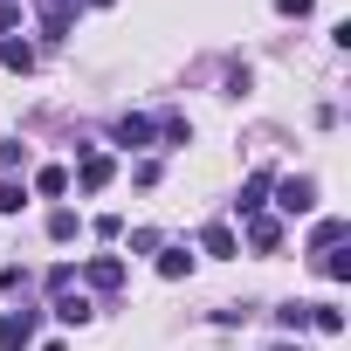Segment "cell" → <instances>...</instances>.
<instances>
[{
    "instance_id": "cell-21",
    "label": "cell",
    "mask_w": 351,
    "mask_h": 351,
    "mask_svg": "<svg viewBox=\"0 0 351 351\" xmlns=\"http://www.w3.org/2000/svg\"><path fill=\"white\" fill-rule=\"evenodd\" d=\"M14 21H21V8H14V0H0V35H14Z\"/></svg>"
},
{
    "instance_id": "cell-9",
    "label": "cell",
    "mask_w": 351,
    "mask_h": 351,
    "mask_svg": "<svg viewBox=\"0 0 351 351\" xmlns=\"http://www.w3.org/2000/svg\"><path fill=\"white\" fill-rule=\"evenodd\" d=\"M0 69L28 76V69H35V42H21V35H0Z\"/></svg>"
},
{
    "instance_id": "cell-22",
    "label": "cell",
    "mask_w": 351,
    "mask_h": 351,
    "mask_svg": "<svg viewBox=\"0 0 351 351\" xmlns=\"http://www.w3.org/2000/svg\"><path fill=\"white\" fill-rule=\"evenodd\" d=\"M317 0H276V14H310Z\"/></svg>"
},
{
    "instance_id": "cell-8",
    "label": "cell",
    "mask_w": 351,
    "mask_h": 351,
    "mask_svg": "<svg viewBox=\"0 0 351 351\" xmlns=\"http://www.w3.org/2000/svg\"><path fill=\"white\" fill-rule=\"evenodd\" d=\"M344 241H351V221H344V214H324V221L310 228V248H317V255H324V248H344Z\"/></svg>"
},
{
    "instance_id": "cell-16",
    "label": "cell",
    "mask_w": 351,
    "mask_h": 351,
    "mask_svg": "<svg viewBox=\"0 0 351 351\" xmlns=\"http://www.w3.org/2000/svg\"><path fill=\"white\" fill-rule=\"evenodd\" d=\"M317 269H324L330 282H351V255H344V248H324V262H317Z\"/></svg>"
},
{
    "instance_id": "cell-15",
    "label": "cell",
    "mask_w": 351,
    "mask_h": 351,
    "mask_svg": "<svg viewBox=\"0 0 351 351\" xmlns=\"http://www.w3.org/2000/svg\"><path fill=\"white\" fill-rule=\"evenodd\" d=\"M35 193H49V200L69 193V165H42V172H35Z\"/></svg>"
},
{
    "instance_id": "cell-12",
    "label": "cell",
    "mask_w": 351,
    "mask_h": 351,
    "mask_svg": "<svg viewBox=\"0 0 351 351\" xmlns=\"http://www.w3.org/2000/svg\"><path fill=\"white\" fill-rule=\"evenodd\" d=\"M200 248H207V255H221V262H228V255H241V241H234V228H228V221H207V228H200Z\"/></svg>"
},
{
    "instance_id": "cell-5",
    "label": "cell",
    "mask_w": 351,
    "mask_h": 351,
    "mask_svg": "<svg viewBox=\"0 0 351 351\" xmlns=\"http://www.w3.org/2000/svg\"><path fill=\"white\" fill-rule=\"evenodd\" d=\"M110 172H117V158H110V152H83L76 186H83V193H104V186H110Z\"/></svg>"
},
{
    "instance_id": "cell-18",
    "label": "cell",
    "mask_w": 351,
    "mask_h": 351,
    "mask_svg": "<svg viewBox=\"0 0 351 351\" xmlns=\"http://www.w3.org/2000/svg\"><path fill=\"white\" fill-rule=\"evenodd\" d=\"M76 228H83V221H76L69 207H56V214H49V234H56V241H76Z\"/></svg>"
},
{
    "instance_id": "cell-7",
    "label": "cell",
    "mask_w": 351,
    "mask_h": 351,
    "mask_svg": "<svg viewBox=\"0 0 351 351\" xmlns=\"http://www.w3.org/2000/svg\"><path fill=\"white\" fill-rule=\"evenodd\" d=\"M158 276H165V282L193 276V248H186V241H158Z\"/></svg>"
},
{
    "instance_id": "cell-10",
    "label": "cell",
    "mask_w": 351,
    "mask_h": 351,
    "mask_svg": "<svg viewBox=\"0 0 351 351\" xmlns=\"http://www.w3.org/2000/svg\"><path fill=\"white\" fill-rule=\"evenodd\" d=\"M269 180H276V172H248V186L234 193V214L248 221V214H262V200H269Z\"/></svg>"
},
{
    "instance_id": "cell-6",
    "label": "cell",
    "mask_w": 351,
    "mask_h": 351,
    "mask_svg": "<svg viewBox=\"0 0 351 351\" xmlns=\"http://www.w3.org/2000/svg\"><path fill=\"white\" fill-rule=\"evenodd\" d=\"M35 14H42V35H49V42H62V35H69V21H76V0H35Z\"/></svg>"
},
{
    "instance_id": "cell-2",
    "label": "cell",
    "mask_w": 351,
    "mask_h": 351,
    "mask_svg": "<svg viewBox=\"0 0 351 351\" xmlns=\"http://www.w3.org/2000/svg\"><path fill=\"white\" fill-rule=\"evenodd\" d=\"M152 138H158V117H145V110H124L110 124V145H124V152H145Z\"/></svg>"
},
{
    "instance_id": "cell-4",
    "label": "cell",
    "mask_w": 351,
    "mask_h": 351,
    "mask_svg": "<svg viewBox=\"0 0 351 351\" xmlns=\"http://www.w3.org/2000/svg\"><path fill=\"white\" fill-rule=\"evenodd\" d=\"M35 310H0V351H28L35 344Z\"/></svg>"
},
{
    "instance_id": "cell-3",
    "label": "cell",
    "mask_w": 351,
    "mask_h": 351,
    "mask_svg": "<svg viewBox=\"0 0 351 351\" xmlns=\"http://www.w3.org/2000/svg\"><path fill=\"white\" fill-rule=\"evenodd\" d=\"M83 282H90L97 296H117V289H124V255H90V262H83Z\"/></svg>"
},
{
    "instance_id": "cell-11",
    "label": "cell",
    "mask_w": 351,
    "mask_h": 351,
    "mask_svg": "<svg viewBox=\"0 0 351 351\" xmlns=\"http://www.w3.org/2000/svg\"><path fill=\"white\" fill-rule=\"evenodd\" d=\"M248 248H262V255L282 248V221L276 214H248Z\"/></svg>"
},
{
    "instance_id": "cell-24",
    "label": "cell",
    "mask_w": 351,
    "mask_h": 351,
    "mask_svg": "<svg viewBox=\"0 0 351 351\" xmlns=\"http://www.w3.org/2000/svg\"><path fill=\"white\" fill-rule=\"evenodd\" d=\"M90 8H110V0H90Z\"/></svg>"
},
{
    "instance_id": "cell-14",
    "label": "cell",
    "mask_w": 351,
    "mask_h": 351,
    "mask_svg": "<svg viewBox=\"0 0 351 351\" xmlns=\"http://www.w3.org/2000/svg\"><path fill=\"white\" fill-rule=\"evenodd\" d=\"M310 330L337 337V330H344V310H337V303H310Z\"/></svg>"
},
{
    "instance_id": "cell-13",
    "label": "cell",
    "mask_w": 351,
    "mask_h": 351,
    "mask_svg": "<svg viewBox=\"0 0 351 351\" xmlns=\"http://www.w3.org/2000/svg\"><path fill=\"white\" fill-rule=\"evenodd\" d=\"M56 317H62V324H90V317H97V303H90L83 289H56Z\"/></svg>"
},
{
    "instance_id": "cell-23",
    "label": "cell",
    "mask_w": 351,
    "mask_h": 351,
    "mask_svg": "<svg viewBox=\"0 0 351 351\" xmlns=\"http://www.w3.org/2000/svg\"><path fill=\"white\" fill-rule=\"evenodd\" d=\"M276 351H303V344H276Z\"/></svg>"
},
{
    "instance_id": "cell-25",
    "label": "cell",
    "mask_w": 351,
    "mask_h": 351,
    "mask_svg": "<svg viewBox=\"0 0 351 351\" xmlns=\"http://www.w3.org/2000/svg\"><path fill=\"white\" fill-rule=\"evenodd\" d=\"M49 351H69V344H49Z\"/></svg>"
},
{
    "instance_id": "cell-19",
    "label": "cell",
    "mask_w": 351,
    "mask_h": 351,
    "mask_svg": "<svg viewBox=\"0 0 351 351\" xmlns=\"http://www.w3.org/2000/svg\"><path fill=\"white\" fill-rule=\"evenodd\" d=\"M276 324H282V330H310V303H282Z\"/></svg>"
},
{
    "instance_id": "cell-20",
    "label": "cell",
    "mask_w": 351,
    "mask_h": 351,
    "mask_svg": "<svg viewBox=\"0 0 351 351\" xmlns=\"http://www.w3.org/2000/svg\"><path fill=\"white\" fill-rule=\"evenodd\" d=\"M21 207H28V186L8 180V186H0V214H21Z\"/></svg>"
},
{
    "instance_id": "cell-1",
    "label": "cell",
    "mask_w": 351,
    "mask_h": 351,
    "mask_svg": "<svg viewBox=\"0 0 351 351\" xmlns=\"http://www.w3.org/2000/svg\"><path fill=\"white\" fill-rule=\"evenodd\" d=\"M269 193H276V207H282V214H310V207H317V180H310V172L269 180Z\"/></svg>"
},
{
    "instance_id": "cell-17",
    "label": "cell",
    "mask_w": 351,
    "mask_h": 351,
    "mask_svg": "<svg viewBox=\"0 0 351 351\" xmlns=\"http://www.w3.org/2000/svg\"><path fill=\"white\" fill-rule=\"evenodd\" d=\"M158 138H165V145H186V138H193V124L172 110V117H158Z\"/></svg>"
}]
</instances>
